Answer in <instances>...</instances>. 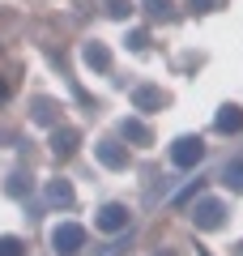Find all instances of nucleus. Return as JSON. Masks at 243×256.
<instances>
[{
	"instance_id": "nucleus-15",
	"label": "nucleus",
	"mask_w": 243,
	"mask_h": 256,
	"mask_svg": "<svg viewBox=\"0 0 243 256\" xmlns=\"http://www.w3.org/2000/svg\"><path fill=\"white\" fill-rule=\"evenodd\" d=\"M145 9H150L154 18H166V13H171V0H145Z\"/></svg>"
},
{
	"instance_id": "nucleus-12",
	"label": "nucleus",
	"mask_w": 243,
	"mask_h": 256,
	"mask_svg": "<svg viewBox=\"0 0 243 256\" xmlns=\"http://www.w3.org/2000/svg\"><path fill=\"white\" fill-rule=\"evenodd\" d=\"M47 201H52V205H72V188H68L64 180L47 184Z\"/></svg>"
},
{
	"instance_id": "nucleus-14",
	"label": "nucleus",
	"mask_w": 243,
	"mask_h": 256,
	"mask_svg": "<svg viewBox=\"0 0 243 256\" xmlns=\"http://www.w3.org/2000/svg\"><path fill=\"white\" fill-rule=\"evenodd\" d=\"M107 13H111V18H128L132 4H128V0H107Z\"/></svg>"
},
{
	"instance_id": "nucleus-2",
	"label": "nucleus",
	"mask_w": 243,
	"mask_h": 256,
	"mask_svg": "<svg viewBox=\"0 0 243 256\" xmlns=\"http://www.w3.org/2000/svg\"><path fill=\"white\" fill-rule=\"evenodd\" d=\"M200 158H205V141H200V137H175V146H171V162L180 166V171H192Z\"/></svg>"
},
{
	"instance_id": "nucleus-8",
	"label": "nucleus",
	"mask_w": 243,
	"mask_h": 256,
	"mask_svg": "<svg viewBox=\"0 0 243 256\" xmlns=\"http://www.w3.org/2000/svg\"><path fill=\"white\" fill-rule=\"evenodd\" d=\"M214 128H218V132H239V128H243V107H222L218 120H214Z\"/></svg>"
},
{
	"instance_id": "nucleus-10",
	"label": "nucleus",
	"mask_w": 243,
	"mask_h": 256,
	"mask_svg": "<svg viewBox=\"0 0 243 256\" xmlns=\"http://www.w3.org/2000/svg\"><path fill=\"white\" fill-rule=\"evenodd\" d=\"M120 132H124V141H132V146H150V128H145L141 120H124Z\"/></svg>"
},
{
	"instance_id": "nucleus-1",
	"label": "nucleus",
	"mask_w": 243,
	"mask_h": 256,
	"mask_svg": "<svg viewBox=\"0 0 243 256\" xmlns=\"http://www.w3.org/2000/svg\"><path fill=\"white\" fill-rule=\"evenodd\" d=\"M52 248H56V256H77L86 248V226L81 222H56L52 226Z\"/></svg>"
},
{
	"instance_id": "nucleus-13",
	"label": "nucleus",
	"mask_w": 243,
	"mask_h": 256,
	"mask_svg": "<svg viewBox=\"0 0 243 256\" xmlns=\"http://www.w3.org/2000/svg\"><path fill=\"white\" fill-rule=\"evenodd\" d=\"M0 256H26V239H18V235H0Z\"/></svg>"
},
{
	"instance_id": "nucleus-9",
	"label": "nucleus",
	"mask_w": 243,
	"mask_h": 256,
	"mask_svg": "<svg viewBox=\"0 0 243 256\" xmlns=\"http://www.w3.org/2000/svg\"><path fill=\"white\" fill-rule=\"evenodd\" d=\"M81 56H86V64L98 68V73H107V68H111V52L102 43H86V52H81Z\"/></svg>"
},
{
	"instance_id": "nucleus-6",
	"label": "nucleus",
	"mask_w": 243,
	"mask_h": 256,
	"mask_svg": "<svg viewBox=\"0 0 243 256\" xmlns=\"http://www.w3.org/2000/svg\"><path fill=\"white\" fill-rule=\"evenodd\" d=\"M77 128H56V132H52V154L56 158H72V154H77Z\"/></svg>"
},
{
	"instance_id": "nucleus-4",
	"label": "nucleus",
	"mask_w": 243,
	"mask_h": 256,
	"mask_svg": "<svg viewBox=\"0 0 243 256\" xmlns=\"http://www.w3.org/2000/svg\"><path fill=\"white\" fill-rule=\"evenodd\" d=\"M94 226H98V230H128V210H124L120 201L102 205V210H98V218H94Z\"/></svg>"
},
{
	"instance_id": "nucleus-3",
	"label": "nucleus",
	"mask_w": 243,
	"mask_h": 256,
	"mask_svg": "<svg viewBox=\"0 0 243 256\" xmlns=\"http://www.w3.org/2000/svg\"><path fill=\"white\" fill-rule=\"evenodd\" d=\"M222 201H214V196H205V201H196L192 205V222H196L200 230H218L222 226Z\"/></svg>"
},
{
	"instance_id": "nucleus-7",
	"label": "nucleus",
	"mask_w": 243,
	"mask_h": 256,
	"mask_svg": "<svg viewBox=\"0 0 243 256\" xmlns=\"http://www.w3.org/2000/svg\"><path fill=\"white\" fill-rule=\"evenodd\" d=\"M162 102H166V98H162V90H154V86H136V90H132V107L136 111H158Z\"/></svg>"
},
{
	"instance_id": "nucleus-5",
	"label": "nucleus",
	"mask_w": 243,
	"mask_h": 256,
	"mask_svg": "<svg viewBox=\"0 0 243 256\" xmlns=\"http://www.w3.org/2000/svg\"><path fill=\"white\" fill-rule=\"evenodd\" d=\"M94 154H98V162H102V166H111V171L128 166V150H124V146H116V141H98V146H94Z\"/></svg>"
},
{
	"instance_id": "nucleus-16",
	"label": "nucleus",
	"mask_w": 243,
	"mask_h": 256,
	"mask_svg": "<svg viewBox=\"0 0 243 256\" xmlns=\"http://www.w3.org/2000/svg\"><path fill=\"white\" fill-rule=\"evenodd\" d=\"M218 4H222V0H192V9H196V13H209V9H218Z\"/></svg>"
},
{
	"instance_id": "nucleus-11",
	"label": "nucleus",
	"mask_w": 243,
	"mask_h": 256,
	"mask_svg": "<svg viewBox=\"0 0 243 256\" xmlns=\"http://www.w3.org/2000/svg\"><path fill=\"white\" fill-rule=\"evenodd\" d=\"M222 184H226L230 192H243V158H234V162L222 166Z\"/></svg>"
}]
</instances>
